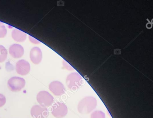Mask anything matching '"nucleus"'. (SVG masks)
Listing matches in <instances>:
<instances>
[{
  "mask_svg": "<svg viewBox=\"0 0 153 118\" xmlns=\"http://www.w3.org/2000/svg\"><path fill=\"white\" fill-rule=\"evenodd\" d=\"M7 33V30L4 24L0 21V38H4Z\"/></svg>",
  "mask_w": 153,
  "mask_h": 118,
  "instance_id": "4468645a",
  "label": "nucleus"
},
{
  "mask_svg": "<svg viewBox=\"0 0 153 118\" xmlns=\"http://www.w3.org/2000/svg\"><path fill=\"white\" fill-rule=\"evenodd\" d=\"M97 105V101L93 96H87L81 100L78 105V111L82 114L90 113L95 109Z\"/></svg>",
  "mask_w": 153,
  "mask_h": 118,
  "instance_id": "f257e3e1",
  "label": "nucleus"
},
{
  "mask_svg": "<svg viewBox=\"0 0 153 118\" xmlns=\"http://www.w3.org/2000/svg\"><path fill=\"white\" fill-rule=\"evenodd\" d=\"M91 118H105V114L102 111L97 110L91 113Z\"/></svg>",
  "mask_w": 153,
  "mask_h": 118,
  "instance_id": "ddd939ff",
  "label": "nucleus"
},
{
  "mask_svg": "<svg viewBox=\"0 0 153 118\" xmlns=\"http://www.w3.org/2000/svg\"><path fill=\"white\" fill-rule=\"evenodd\" d=\"M30 59L34 64H39L42 61V50L39 47H33L30 50Z\"/></svg>",
  "mask_w": 153,
  "mask_h": 118,
  "instance_id": "1a4fd4ad",
  "label": "nucleus"
},
{
  "mask_svg": "<svg viewBox=\"0 0 153 118\" xmlns=\"http://www.w3.org/2000/svg\"><path fill=\"white\" fill-rule=\"evenodd\" d=\"M7 57V50L4 46L0 45V63L5 61Z\"/></svg>",
  "mask_w": 153,
  "mask_h": 118,
  "instance_id": "f8f14e48",
  "label": "nucleus"
},
{
  "mask_svg": "<svg viewBox=\"0 0 153 118\" xmlns=\"http://www.w3.org/2000/svg\"><path fill=\"white\" fill-rule=\"evenodd\" d=\"M50 91L56 96L62 95L65 92V88L59 81H53L49 86Z\"/></svg>",
  "mask_w": 153,
  "mask_h": 118,
  "instance_id": "6e6552de",
  "label": "nucleus"
},
{
  "mask_svg": "<svg viewBox=\"0 0 153 118\" xmlns=\"http://www.w3.org/2000/svg\"><path fill=\"white\" fill-rule=\"evenodd\" d=\"M25 80L19 77H13L8 80L7 86L13 92L20 91L25 85Z\"/></svg>",
  "mask_w": 153,
  "mask_h": 118,
  "instance_id": "7ed1b4c3",
  "label": "nucleus"
},
{
  "mask_svg": "<svg viewBox=\"0 0 153 118\" xmlns=\"http://www.w3.org/2000/svg\"><path fill=\"white\" fill-rule=\"evenodd\" d=\"M63 66L65 69H67L69 71H72L74 69L72 66L70 65V64L68 62H67L65 60H64L63 61Z\"/></svg>",
  "mask_w": 153,
  "mask_h": 118,
  "instance_id": "dca6fc26",
  "label": "nucleus"
},
{
  "mask_svg": "<svg viewBox=\"0 0 153 118\" xmlns=\"http://www.w3.org/2000/svg\"><path fill=\"white\" fill-rule=\"evenodd\" d=\"M9 52L13 58H20L24 55V49L19 44H13L9 47Z\"/></svg>",
  "mask_w": 153,
  "mask_h": 118,
  "instance_id": "9d476101",
  "label": "nucleus"
},
{
  "mask_svg": "<svg viewBox=\"0 0 153 118\" xmlns=\"http://www.w3.org/2000/svg\"><path fill=\"white\" fill-rule=\"evenodd\" d=\"M12 38L17 42H24L26 39L27 35L25 32L15 29L12 32Z\"/></svg>",
  "mask_w": 153,
  "mask_h": 118,
  "instance_id": "9b49d317",
  "label": "nucleus"
},
{
  "mask_svg": "<svg viewBox=\"0 0 153 118\" xmlns=\"http://www.w3.org/2000/svg\"><path fill=\"white\" fill-rule=\"evenodd\" d=\"M68 111L67 107L65 103L57 102L53 105L52 114L56 118H62L67 115Z\"/></svg>",
  "mask_w": 153,
  "mask_h": 118,
  "instance_id": "39448f33",
  "label": "nucleus"
},
{
  "mask_svg": "<svg viewBox=\"0 0 153 118\" xmlns=\"http://www.w3.org/2000/svg\"><path fill=\"white\" fill-rule=\"evenodd\" d=\"M29 38L30 42L32 43H34V44H39L40 43H41L40 41H38L37 39H36V38L32 37V36H30V35L29 36Z\"/></svg>",
  "mask_w": 153,
  "mask_h": 118,
  "instance_id": "f3484780",
  "label": "nucleus"
},
{
  "mask_svg": "<svg viewBox=\"0 0 153 118\" xmlns=\"http://www.w3.org/2000/svg\"><path fill=\"white\" fill-rule=\"evenodd\" d=\"M30 114L34 118H47L49 114L47 108L42 107L40 105H37L32 107Z\"/></svg>",
  "mask_w": 153,
  "mask_h": 118,
  "instance_id": "423d86ee",
  "label": "nucleus"
},
{
  "mask_svg": "<svg viewBox=\"0 0 153 118\" xmlns=\"http://www.w3.org/2000/svg\"><path fill=\"white\" fill-rule=\"evenodd\" d=\"M36 99L40 106L44 108L51 106L54 101L53 97L47 91L39 92L37 94Z\"/></svg>",
  "mask_w": 153,
  "mask_h": 118,
  "instance_id": "20e7f679",
  "label": "nucleus"
},
{
  "mask_svg": "<svg viewBox=\"0 0 153 118\" xmlns=\"http://www.w3.org/2000/svg\"><path fill=\"white\" fill-rule=\"evenodd\" d=\"M66 83L70 89L76 90L82 85V77L77 72L71 73L67 77Z\"/></svg>",
  "mask_w": 153,
  "mask_h": 118,
  "instance_id": "f03ea898",
  "label": "nucleus"
},
{
  "mask_svg": "<svg viewBox=\"0 0 153 118\" xmlns=\"http://www.w3.org/2000/svg\"><path fill=\"white\" fill-rule=\"evenodd\" d=\"M16 70L17 73L22 76L27 75L30 70V63L27 60H21L16 63Z\"/></svg>",
  "mask_w": 153,
  "mask_h": 118,
  "instance_id": "0eeeda50",
  "label": "nucleus"
},
{
  "mask_svg": "<svg viewBox=\"0 0 153 118\" xmlns=\"http://www.w3.org/2000/svg\"><path fill=\"white\" fill-rule=\"evenodd\" d=\"M6 99L2 94H0V108L2 107L6 104Z\"/></svg>",
  "mask_w": 153,
  "mask_h": 118,
  "instance_id": "2eb2a0df",
  "label": "nucleus"
}]
</instances>
